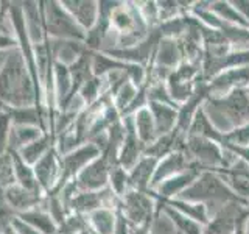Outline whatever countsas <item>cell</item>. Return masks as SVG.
<instances>
[{
  "mask_svg": "<svg viewBox=\"0 0 249 234\" xmlns=\"http://www.w3.org/2000/svg\"><path fill=\"white\" fill-rule=\"evenodd\" d=\"M159 205L163 206H168L171 209L178 211L184 215H187L192 220L198 222L201 225H206L209 222V213L207 209L199 205V203H195V201H189V200H184V198H173V200H163V201H158Z\"/></svg>",
  "mask_w": 249,
  "mask_h": 234,
  "instance_id": "cell-26",
  "label": "cell"
},
{
  "mask_svg": "<svg viewBox=\"0 0 249 234\" xmlns=\"http://www.w3.org/2000/svg\"><path fill=\"white\" fill-rule=\"evenodd\" d=\"M209 122L221 136L249 123V97L245 89H235L220 97H209L202 105Z\"/></svg>",
  "mask_w": 249,
  "mask_h": 234,
  "instance_id": "cell-2",
  "label": "cell"
},
{
  "mask_svg": "<svg viewBox=\"0 0 249 234\" xmlns=\"http://www.w3.org/2000/svg\"><path fill=\"white\" fill-rule=\"evenodd\" d=\"M232 5L235 6V10L240 13V16L245 19L249 27V0H233Z\"/></svg>",
  "mask_w": 249,
  "mask_h": 234,
  "instance_id": "cell-38",
  "label": "cell"
},
{
  "mask_svg": "<svg viewBox=\"0 0 249 234\" xmlns=\"http://www.w3.org/2000/svg\"><path fill=\"white\" fill-rule=\"evenodd\" d=\"M221 144L248 148L249 147V123L243 125V127L235 128L233 131L228 133V135H224L221 139Z\"/></svg>",
  "mask_w": 249,
  "mask_h": 234,
  "instance_id": "cell-34",
  "label": "cell"
},
{
  "mask_svg": "<svg viewBox=\"0 0 249 234\" xmlns=\"http://www.w3.org/2000/svg\"><path fill=\"white\" fill-rule=\"evenodd\" d=\"M61 3L86 33L97 23L100 14L97 0H61Z\"/></svg>",
  "mask_w": 249,
  "mask_h": 234,
  "instance_id": "cell-15",
  "label": "cell"
},
{
  "mask_svg": "<svg viewBox=\"0 0 249 234\" xmlns=\"http://www.w3.org/2000/svg\"><path fill=\"white\" fill-rule=\"evenodd\" d=\"M117 220H119V211L112 208H100L86 215L88 228L92 234H114Z\"/></svg>",
  "mask_w": 249,
  "mask_h": 234,
  "instance_id": "cell-22",
  "label": "cell"
},
{
  "mask_svg": "<svg viewBox=\"0 0 249 234\" xmlns=\"http://www.w3.org/2000/svg\"><path fill=\"white\" fill-rule=\"evenodd\" d=\"M16 217L42 234H58V225L54 222V218L50 215L49 211L44 208V203L42 206L30 209L27 213H22Z\"/></svg>",
  "mask_w": 249,
  "mask_h": 234,
  "instance_id": "cell-23",
  "label": "cell"
},
{
  "mask_svg": "<svg viewBox=\"0 0 249 234\" xmlns=\"http://www.w3.org/2000/svg\"><path fill=\"white\" fill-rule=\"evenodd\" d=\"M53 61L64 66H72L88 52V45L78 41H62V39H49Z\"/></svg>",
  "mask_w": 249,
  "mask_h": 234,
  "instance_id": "cell-19",
  "label": "cell"
},
{
  "mask_svg": "<svg viewBox=\"0 0 249 234\" xmlns=\"http://www.w3.org/2000/svg\"><path fill=\"white\" fill-rule=\"evenodd\" d=\"M233 234H245V231H243V220L240 222V225L237 226V230H235V233Z\"/></svg>",
  "mask_w": 249,
  "mask_h": 234,
  "instance_id": "cell-42",
  "label": "cell"
},
{
  "mask_svg": "<svg viewBox=\"0 0 249 234\" xmlns=\"http://www.w3.org/2000/svg\"><path fill=\"white\" fill-rule=\"evenodd\" d=\"M78 96L81 97L86 106L93 105L95 101H98L101 97L106 96V81L105 77H95L92 75L88 81L83 84V88L78 92Z\"/></svg>",
  "mask_w": 249,
  "mask_h": 234,
  "instance_id": "cell-30",
  "label": "cell"
},
{
  "mask_svg": "<svg viewBox=\"0 0 249 234\" xmlns=\"http://www.w3.org/2000/svg\"><path fill=\"white\" fill-rule=\"evenodd\" d=\"M53 147H56V137H54L52 133H45L42 137H39L37 140H35V142L22 147L18 153L23 161L33 167L35 164L41 158H44Z\"/></svg>",
  "mask_w": 249,
  "mask_h": 234,
  "instance_id": "cell-24",
  "label": "cell"
},
{
  "mask_svg": "<svg viewBox=\"0 0 249 234\" xmlns=\"http://www.w3.org/2000/svg\"><path fill=\"white\" fill-rule=\"evenodd\" d=\"M158 206L168 215V218L171 222H173V225L176 226V230L181 233V234H202V230H204V225H201L198 222L192 220V218H189L187 215L178 213V211L171 209L168 206H163V205H159Z\"/></svg>",
  "mask_w": 249,
  "mask_h": 234,
  "instance_id": "cell-31",
  "label": "cell"
},
{
  "mask_svg": "<svg viewBox=\"0 0 249 234\" xmlns=\"http://www.w3.org/2000/svg\"><path fill=\"white\" fill-rule=\"evenodd\" d=\"M190 166H192V164L189 162V159H187V156L184 155L182 150L163 156L162 159H159L158 167H156L151 191L156 189V187H158L160 183L167 181L168 178L181 174V172H184L185 169H189Z\"/></svg>",
  "mask_w": 249,
  "mask_h": 234,
  "instance_id": "cell-17",
  "label": "cell"
},
{
  "mask_svg": "<svg viewBox=\"0 0 249 234\" xmlns=\"http://www.w3.org/2000/svg\"><path fill=\"white\" fill-rule=\"evenodd\" d=\"M243 231L245 234H249V201L245 206V217H243Z\"/></svg>",
  "mask_w": 249,
  "mask_h": 234,
  "instance_id": "cell-41",
  "label": "cell"
},
{
  "mask_svg": "<svg viewBox=\"0 0 249 234\" xmlns=\"http://www.w3.org/2000/svg\"><path fill=\"white\" fill-rule=\"evenodd\" d=\"M114 234H131V225L126 222V218H124L120 213H119V220H117Z\"/></svg>",
  "mask_w": 249,
  "mask_h": 234,
  "instance_id": "cell-40",
  "label": "cell"
},
{
  "mask_svg": "<svg viewBox=\"0 0 249 234\" xmlns=\"http://www.w3.org/2000/svg\"><path fill=\"white\" fill-rule=\"evenodd\" d=\"M0 106L2 108L36 106L44 117L47 128H49L47 117L41 111V105H39L33 78H31V74L19 50V47L8 53L5 64L2 70H0Z\"/></svg>",
  "mask_w": 249,
  "mask_h": 234,
  "instance_id": "cell-1",
  "label": "cell"
},
{
  "mask_svg": "<svg viewBox=\"0 0 249 234\" xmlns=\"http://www.w3.org/2000/svg\"><path fill=\"white\" fill-rule=\"evenodd\" d=\"M201 169L190 166L189 169H185L181 174H178L175 176L168 178L167 181L160 183L156 189L151 191L153 197L158 201H163V200H173L181 197V195L189 189L192 186V183L198 178V175L201 174Z\"/></svg>",
  "mask_w": 249,
  "mask_h": 234,
  "instance_id": "cell-13",
  "label": "cell"
},
{
  "mask_svg": "<svg viewBox=\"0 0 249 234\" xmlns=\"http://www.w3.org/2000/svg\"><path fill=\"white\" fill-rule=\"evenodd\" d=\"M100 155H101V150L92 142H86L80 147L73 148L72 152L61 155V183L56 192L62 186L73 181L78 176V174H80L88 164H90L93 159L98 158Z\"/></svg>",
  "mask_w": 249,
  "mask_h": 234,
  "instance_id": "cell-7",
  "label": "cell"
},
{
  "mask_svg": "<svg viewBox=\"0 0 249 234\" xmlns=\"http://www.w3.org/2000/svg\"><path fill=\"white\" fill-rule=\"evenodd\" d=\"M158 200L150 192H140L129 189L120 198L119 213L126 218L131 226L150 228L151 222L158 214Z\"/></svg>",
  "mask_w": 249,
  "mask_h": 234,
  "instance_id": "cell-6",
  "label": "cell"
},
{
  "mask_svg": "<svg viewBox=\"0 0 249 234\" xmlns=\"http://www.w3.org/2000/svg\"><path fill=\"white\" fill-rule=\"evenodd\" d=\"M150 234H181V233L176 230V226L168 218V215L159 208L154 220L150 225Z\"/></svg>",
  "mask_w": 249,
  "mask_h": 234,
  "instance_id": "cell-33",
  "label": "cell"
},
{
  "mask_svg": "<svg viewBox=\"0 0 249 234\" xmlns=\"http://www.w3.org/2000/svg\"><path fill=\"white\" fill-rule=\"evenodd\" d=\"M245 203H231L218 211L204 225L202 234H233L245 217Z\"/></svg>",
  "mask_w": 249,
  "mask_h": 234,
  "instance_id": "cell-11",
  "label": "cell"
},
{
  "mask_svg": "<svg viewBox=\"0 0 249 234\" xmlns=\"http://www.w3.org/2000/svg\"><path fill=\"white\" fill-rule=\"evenodd\" d=\"M131 119H132V128H134L139 140L145 147H150L159 137L153 114L148 106L137 109L134 114H131Z\"/></svg>",
  "mask_w": 249,
  "mask_h": 234,
  "instance_id": "cell-21",
  "label": "cell"
},
{
  "mask_svg": "<svg viewBox=\"0 0 249 234\" xmlns=\"http://www.w3.org/2000/svg\"><path fill=\"white\" fill-rule=\"evenodd\" d=\"M182 152L192 166L201 170H220L226 167L224 148L213 139L185 135Z\"/></svg>",
  "mask_w": 249,
  "mask_h": 234,
  "instance_id": "cell-5",
  "label": "cell"
},
{
  "mask_svg": "<svg viewBox=\"0 0 249 234\" xmlns=\"http://www.w3.org/2000/svg\"><path fill=\"white\" fill-rule=\"evenodd\" d=\"M5 198L10 208L13 209V213L16 215H19L22 213H27L30 209L42 206V203L45 200V194L25 189V187L14 183L5 187Z\"/></svg>",
  "mask_w": 249,
  "mask_h": 234,
  "instance_id": "cell-14",
  "label": "cell"
},
{
  "mask_svg": "<svg viewBox=\"0 0 249 234\" xmlns=\"http://www.w3.org/2000/svg\"><path fill=\"white\" fill-rule=\"evenodd\" d=\"M45 130L41 127H33V125H13L11 139H10V150L19 152L22 147L35 142L39 137L45 135ZM8 150V152H10Z\"/></svg>",
  "mask_w": 249,
  "mask_h": 234,
  "instance_id": "cell-28",
  "label": "cell"
},
{
  "mask_svg": "<svg viewBox=\"0 0 249 234\" xmlns=\"http://www.w3.org/2000/svg\"><path fill=\"white\" fill-rule=\"evenodd\" d=\"M122 122L124 125V139L120 147V152L117 155V164L124 170H131L137 164V161L145 155L146 147L140 142L134 128H132L131 116L122 117Z\"/></svg>",
  "mask_w": 249,
  "mask_h": 234,
  "instance_id": "cell-12",
  "label": "cell"
},
{
  "mask_svg": "<svg viewBox=\"0 0 249 234\" xmlns=\"http://www.w3.org/2000/svg\"><path fill=\"white\" fill-rule=\"evenodd\" d=\"M11 158H13V170H14V183L19 184L22 187L35 192H42L41 187L37 184V179L35 176V170L33 167L23 161L18 152L10 150ZM44 194V192H42Z\"/></svg>",
  "mask_w": 249,
  "mask_h": 234,
  "instance_id": "cell-25",
  "label": "cell"
},
{
  "mask_svg": "<svg viewBox=\"0 0 249 234\" xmlns=\"http://www.w3.org/2000/svg\"><path fill=\"white\" fill-rule=\"evenodd\" d=\"M14 184V170H13V158L11 153L0 155V186L8 187Z\"/></svg>",
  "mask_w": 249,
  "mask_h": 234,
  "instance_id": "cell-36",
  "label": "cell"
},
{
  "mask_svg": "<svg viewBox=\"0 0 249 234\" xmlns=\"http://www.w3.org/2000/svg\"><path fill=\"white\" fill-rule=\"evenodd\" d=\"M14 218H16V214L13 213V209L10 208V205H8V201L5 198V187L0 186V233L5 231L6 228H10Z\"/></svg>",
  "mask_w": 249,
  "mask_h": 234,
  "instance_id": "cell-37",
  "label": "cell"
},
{
  "mask_svg": "<svg viewBox=\"0 0 249 234\" xmlns=\"http://www.w3.org/2000/svg\"><path fill=\"white\" fill-rule=\"evenodd\" d=\"M44 28L47 39H62V41H86V31L78 25L70 13L62 6L61 0H45L42 2Z\"/></svg>",
  "mask_w": 249,
  "mask_h": 234,
  "instance_id": "cell-4",
  "label": "cell"
},
{
  "mask_svg": "<svg viewBox=\"0 0 249 234\" xmlns=\"http://www.w3.org/2000/svg\"><path fill=\"white\" fill-rule=\"evenodd\" d=\"M13 120L3 108H0V155H5L10 150Z\"/></svg>",
  "mask_w": 249,
  "mask_h": 234,
  "instance_id": "cell-35",
  "label": "cell"
},
{
  "mask_svg": "<svg viewBox=\"0 0 249 234\" xmlns=\"http://www.w3.org/2000/svg\"><path fill=\"white\" fill-rule=\"evenodd\" d=\"M158 162L159 161L153 158V156L143 155L142 158L137 161L136 166L131 170H128L129 189L140 191V192H150Z\"/></svg>",
  "mask_w": 249,
  "mask_h": 234,
  "instance_id": "cell-16",
  "label": "cell"
},
{
  "mask_svg": "<svg viewBox=\"0 0 249 234\" xmlns=\"http://www.w3.org/2000/svg\"><path fill=\"white\" fill-rule=\"evenodd\" d=\"M178 198L199 203L207 209L209 218L231 203H243L232 194L223 178L213 170H202L189 189Z\"/></svg>",
  "mask_w": 249,
  "mask_h": 234,
  "instance_id": "cell-3",
  "label": "cell"
},
{
  "mask_svg": "<svg viewBox=\"0 0 249 234\" xmlns=\"http://www.w3.org/2000/svg\"><path fill=\"white\" fill-rule=\"evenodd\" d=\"M25 18V27L30 41L36 44H42L47 41L45 28H44V14H42V2H20Z\"/></svg>",
  "mask_w": 249,
  "mask_h": 234,
  "instance_id": "cell-18",
  "label": "cell"
},
{
  "mask_svg": "<svg viewBox=\"0 0 249 234\" xmlns=\"http://www.w3.org/2000/svg\"><path fill=\"white\" fill-rule=\"evenodd\" d=\"M80 234H92V233H90V230H89V228H86V230H83Z\"/></svg>",
  "mask_w": 249,
  "mask_h": 234,
  "instance_id": "cell-43",
  "label": "cell"
},
{
  "mask_svg": "<svg viewBox=\"0 0 249 234\" xmlns=\"http://www.w3.org/2000/svg\"><path fill=\"white\" fill-rule=\"evenodd\" d=\"M13 228L16 230V233H18V234H42V233L33 230L27 223H23L22 220H19L18 217H16L14 220H13Z\"/></svg>",
  "mask_w": 249,
  "mask_h": 234,
  "instance_id": "cell-39",
  "label": "cell"
},
{
  "mask_svg": "<svg viewBox=\"0 0 249 234\" xmlns=\"http://www.w3.org/2000/svg\"><path fill=\"white\" fill-rule=\"evenodd\" d=\"M139 91H140L139 86H136L131 80H126L111 96L112 105L117 109V113H119L122 117L128 116L132 103H134L137 96H139Z\"/></svg>",
  "mask_w": 249,
  "mask_h": 234,
  "instance_id": "cell-27",
  "label": "cell"
},
{
  "mask_svg": "<svg viewBox=\"0 0 249 234\" xmlns=\"http://www.w3.org/2000/svg\"><path fill=\"white\" fill-rule=\"evenodd\" d=\"M245 92H246V96H248V97H249V86H248V88H246V89H245Z\"/></svg>",
  "mask_w": 249,
  "mask_h": 234,
  "instance_id": "cell-44",
  "label": "cell"
},
{
  "mask_svg": "<svg viewBox=\"0 0 249 234\" xmlns=\"http://www.w3.org/2000/svg\"><path fill=\"white\" fill-rule=\"evenodd\" d=\"M248 148H249V147H248Z\"/></svg>",
  "mask_w": 249,
  "mask_h": 234,
  "instance_id": "cell-45",
  "label": "cell"
},
{
  "mask_svg": "<svg viewBox=\"0 0 249 234\" xmlns=\"http://www.w3.org/2000/svg\"><path fill=\"white\" fill-rule=\"evenodd\" d=\"M148 108L153 114V119L156 123V130L158 135H170L178 130V119H179V108L175 105H167V103H156V101H150Z\"/></svg>",
  "mask_w": 249,
  "mask_h": 234,
  "instance_id": "cell-20",
  "label": "cell"
},
{
  "mask_svg": "<svg viewBox=\"0 0 249 234\" xmlns=\"http://www.w3.org/2000/svg\"><path fill=\"white\" fill-rule=\"evenodd\" d=\"M112 166L114 164L105 155H100L73 179L76 189L80 192H97L106 189L109 187V176H111Z\"/></svg>",
  "mask_w": 249,
  "mask_h": 234,
  "instance_id": "cell-8",
  "label": "cell"
},
{
  "mask_svg": "<svg viewBox=\"0 0 249 234\" xmlns=\"http://www.w3.org/2000/svg\"><path fill=\"white\" fill-rule=\"evenodd\" d=\"M33 170L37 184L45 195L56 192L61 183V155L58 148L53 147L44 158L35 164Z\"/></svg>",
  "mask_w": 249,
  "mask_h": 234,
  "instance_id": "cell-9",
  "label": "cell"
},
{
  "mask_svg": "<svg viewBox=\"0 0 249 234\" xmlns=\"http://www.w3.org/2000/svg\"><path fill=\"white\" fill-rule=\"evenodd\" d=\"M109 189H111L117 197H123L129 191L128 181V170L120 167L119 164H114L111 169V176H109Z\"/></svg>",
  "mask_w": 249,
  "mask_h": 234,
  "instance_id": "cell-32",
  "label": "cell"
},
{
  "mask_svg": "<svg viewBox=\"0 0 249 234\" xmlns=\"http://www.w3.org/2000/svg\"><path fill=\"white\" fill-rule=\"evenodd\" d=\"M206 81L209 97H220L235 89H246L249 86V66L226 69Z\"/></svg>",
  "mask_w": 249,
  "mask_h": 234,
  "instance_id": "cell-10",
  "label": "cell"
},
{
  "mask_svg": "<svg viewBox=\"0 0 249 234\" xmlns=\"http://www.w3.org/2000/svg\"><path fill=\"white\" fill-rule=\"evenodd\" d=\"M209 8L223 23H228V25H233V27L249 28L245 19L241 18L240 13L235 10V6L232 5V2H228V0H213V2L209 3Z\"/></svg>",
  "mask_w": 249,
  "mask_h": 234,
  "instance_id": "cell-29",
  "label": "cell"
}]
</instances>
